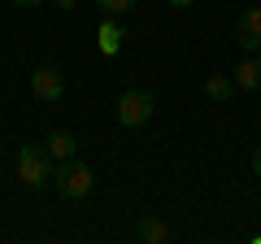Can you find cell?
<instances>
[{"label":"cell","mask_w":261,"mask_h":244,"mask_svg":"<svg viewBox=\"0 0 261 244\" xmlns=\"http://www.w3.org/2000/svg\"><path fill=\"white\" fill-rule=\"evenodd\" d=\"M92 183H96V175H92V166H87V161H79V157L57 161V170H53V188L61 192L65 201H83L87 192H92Z\"/></svg>","instance_id":"obj_1"},{"label":"cell","mask_w":261,"mask_h":244,"mask_svg":"<svg viewBox=\"0 0 261 244\" xmlns=\"http://www.w3.org/2000/svg\"><path fill=\"white\" fill-rule=\"evenodd\" d=\"M152 109H157L152 92H144V87H126V92L118 96V105H113V118H118V127L135 131V127H144V122L152 118Z\"/></svg>","instance_id":"obj_2"},{"label":"cell","mask_w":261,"mask_h":244,"mask_svg":"<svg viewBox=\"0 0 261 244\" xmlns=\"http://www.w3.org/2000/svg\"><path fill=\"white\" fill-rule=\"evenodd\" d=\"M53 157H48L44 144H22L18 149V179L27 183V188H44L48 179H53Z\"/></svg>","instance_id":"obj_3"},{"label":"cell","mask_w":261,"mask_h":244,"mask_svg":"<svg viewBox=\"0 0 261 244\" xmlns=\"http://www.w3.org/2000/svg\"><path fill=\"white\" fill-rule=\"evenodd\" d=\"M235 44L244 53H261V5H248L235 18Z\"/></svg>","instance_id":"obj_4"},{"label":"cell","mask_w":261,"mask_h":244,"mask_svg":"<svg viewBox=\"0 0 261 244\" xmlns=\"http://www.w3.org/2000/svg\"><path fill=\"white\" fill-rule=\"evenodd\" d=\"M31 92L39 96V101H61L65 96V79L57 75V70H35V75H31Z\"/></svg>","instance_id":"obj_5"},{"label":"cell","mask_w":261,"mask_h":244,"mask_svg":"<svg viewBox=\"0 0 261 244\" xmlns=\"http://www.w3.org/2000/svg\"><path fill=\"white\" fill-rule=\"evenodd\" d=\"M235 87H240V92H261V57L257 53H248L240 66H235Z\"/></svg>","instance_id":"obj_6"},{"label":"cell","mask_w":261,"mask_h":244,"mask_svg":"<svg viewBox=\"0 0 261 244\" xmlns=\"http://www.w3.org/2000/svg\"><path fill=\"white\" fill-rule=\"evenodd\" d=\"M44 149H48V157H53V161L79 157V140H74V135H70V131H53V135H48V140H44Z\"/></svg>","instance_id":"obj_7"},{"label":"cell","mask_w":261,"mask_h":244,"mask_svg":"<svg viewBox=\"0 0 261 244\" xmlns=\"http://www.w3.org/2000/svg\"><path fill=\"white\" fill-rule=\"evenodd\" d=\"M96 44H100L105 57H118V53H122V27H118L113 18H105L100 31H96Z\"/></svg>","instance_id":"obj_8"},{"label":"cell","mask_w":261,"mask_h":244,"mask_svg":"<svg viewBox=\"0 0 261 244\" xmlns=\"http://www.w3.org/2000/svg\"><path fill=\"white\" fill-rule=\"evenodd\" d=\"M235 92H240V87H235V75H209L205 79V96H209V101H218V105H226Z\"/></svg>","instance_id":"obj_9"},{"label":"cell","mask_w":261,"mask_h":244,"mask_svg":"<svg viewBox=\"0 0 261 244\" xmlns=\"http://www.w3.org/2000/svg\"><path fill=\"white\" fill-rule=\"evenodd\" d=\"M135 235H140L144 244H166L170 240V227L161 223V218H140V223H135Z\"/></svg>","instance_id":"obj_10"},{"label":"cell","mask_w":261,"mask_h":244,"mask_svg":"<svg viewBox=\"0 0 261 244\" xmlns=\"http://www.w3.org/2000/svg\"><path fill=\"white\" fill-rule=\"evenodd\" d=\"M96 9H100L105 18H122V13L135 9V0H96Z\"/></svg>","instance_id":"obj_11"},{"label":"cell","mask_w":261,"mask_h":244,"mask_svg":"<svg viewBox=\"0 0 261 244\" xmlns=\"http://www.w3.org/2000/svg\"><path fill=\"white\" fill-rule=\"evenodd\" d=\"M252 175L261 179V144H257V149H252Z\"/></svg>","instance_id":"obj_12"},{"label":"cell","mask_w":261,"mask_h":244,"mask_svg":"<svg viewBox=\"0 0 261 244\" xmlns=\"http://www.w3.org/2000/svg\"><path fill=\"white\" fill-rule=\"evenodd\" d=\"M53 5H57V9H61V13H70V9H79V0H53Z\"/></svg>","instance_id":"obj_13"},{"label":"cell","mask_w":261,"mask_h":244,"mask_svg":"<svg viewBox=\"0 0 261 244\" xmlns=\"http://www.w3.org/2000/svg\"><path fill=\"white\" fill-rule=\"evenodd\" d=\"M18 9H35V5H44V0H13Z\"/></svg>","instance_id":"obj_14"},{"label":"cell","mask_w":261,"mask_h":244,"mask_svg":"<svg viewBox=\"0 0 261 244\" xmlns=\"http://www.w3.org/2000/svg\"><path fill=\"white\" fill-rule=\"evenodd\" d=\"M170 9H187V5H196V0H166Z\"/></svg>","instance_id":"obj_15"}]
</instances>
